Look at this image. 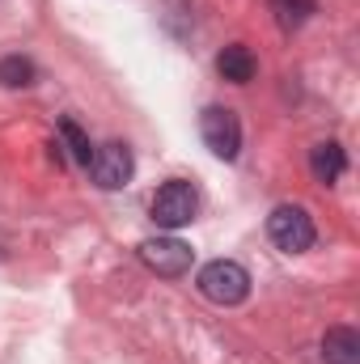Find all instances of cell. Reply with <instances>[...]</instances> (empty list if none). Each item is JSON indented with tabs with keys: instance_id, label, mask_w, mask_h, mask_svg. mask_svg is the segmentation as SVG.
<instances>
[{
	"instance_id": "obj_1",
	"label": "cell",
	"mask_w": 360,
	"mask_h": 364,
	"mask_svg": "<svg viewBox=\"0 0 360 364\" xmlns=\"http://www.w3.org/2000/svg\"><path fill=\"white\" fill-rule=\"evenodd\" d=\"M199 292L216 305H242L250 296V272L233 259H212L199 267Z\"/></svg>"
},
{
	"instance_id": "obj_2",
	"label": "cell",
	"mask_w": 360,
	"mask_h": 364,
	"mask_svg": "<svg viewBox=\"0 0 360 364\" xmlns=\"http://www.w3.org/2000/svg\"><path fill=\"white\" fill-rule=\"evenodd\" d=\"M268 237L284 250V255H301V250L314 246L318 229H314V220H309L305 208H297V203H280V208L268 216Z\"/></svg>"
},
{
	"instance_id": "obj_3",
	"label": "cell",
	"mask_w": 360,
	"mask_h": 364,
	"mask_svg": "<svg viewBox=\"0 0 360 364\" xmlns=\"http://www.w3.org/2000/svg\"><path fill=\"white\" fill-rule=\"evenodd\" d=\"M149 212H153V220H157L162 229H182V225L195 220V212H199V195H195L191 182L174 178V182H166V186H157Z\"/></svg>"
},
{
	"instance_id": "obj_4",
	"label": "cell",
	"mask_w": 360,
	"mask_h": 364,
	"mask_svg": "<svg viewBox=\"0 0 360 364\" xmlns=\"http://www.w3.org/2000/svg\"><path fill=\"white\" fill-rule=\"evenodd\" d=\"M199 136L221 161H233L238 149H242V123H238V114L229 106H208L199 114Z\"/></svg>"
},
{
	"instance_id": "obj_5",
	"label": "cell",
	"mask_w": 360,
	"mask_h": 364,
	"mask_svg": "<svg viewBox=\"0 0 360 364\" xmlns=\"http://www.w3.org/2000/svg\"><path fill=\"white\" fill-rule=\"evenodd\" d=\"M140 259H144L149 272L166 275V279H179V275L191 272L195 250L186 242H179V237H149V242H140Z\"/></svg>"
},
{
	"instance_id": "obj_6",
	"label": "cell",
	"mask_w": 360,
	"mask_h": 364,
	"mask_svg": "<svg viewBox=\"0 0 360 364\" xmlns=\"http://www.w3.org/2000/svg\"><path fill=\"white\" fill-rule=\"evenodd\" d=\"M90 174H93V182H97L102 191H119V186H127V182H132V174H136L132 149H127V144H119V140H110V144L93 149Z\"/></svg>"
},
{
	"instance_id": "obj_7",
	"label": "cell",
	"mask_w": 360,
	"mask_h": 364,
	"mask_svg": "<svg viewBox=\"0 0 360 364\" xmlns=\"http://www.w3.org/2000/svg\"><path fill=\"white\" fill-rule=\"evenodd\" d=\"M322 360L327 364H360V335L352 326H327V335H322Z\"/></svg>"
},
{
	"instance_id": "obj_8",
	"label": "cell",
	"mask_w": 360,
	"mask_h": 364,
	"mask_svg": "<svg viewBox=\"0 0 360 364\" xmlns=\"http://www.w3.org/2000/svg\"><path fill=\"white\" fill-rule=\"evenodd\" d=\"M309 170H314V178L318 182H339L344 178V170H348V157H344V149L335 144V140H322V144H314V153H309Z\"/></svg>"
},
{
	"instance_id": "obj_9",
	"label": "cell",
	"mask_w": 360,
	"mask_h": 364,
	"mask_svg": "<svg viewBox=\"0 0 360 364\" xmlns=\"http://www.w3.org/2000/svg\"><path fill=\"white\" fill-rule=\"evenodd\" d=\"M216 68H221V77L225 81H233V85H246L250 77H255V55H250V47H242V43H233V47H225L221 55H216Z\"/></svg>"
},
{
	"instance_id": "obj_10",
	"label": "cell",
	"mask_w": 360,
	"mask_h": 364,
	"mask_svg": "<svg viewBox=\"0 0 360 364\" xmlns=\"http://www.w3.org/2000/svg\"><path fill=\"white\" fill-rule=\"evenodd\" d=\"M34 60H26V55H4L0 60V85L4 90H26V85H34Z\"/></svg>"
},
{
	"instance_id": "obj_11",
	"label": "cell",
	"mask_w": 360,
	"mask_h": 364,
	"mask_svg": "<svg viewBox=\"0 0 360 364\" xmlns=\"http://www.w3.org/2000/svg\"><path fill=\"white\" fill-rule=\"evenodd\" d=\"M60 136H64V144H68L73 161L90 170V161H93V144H90V136H85V132H81V127H77L73 119H60Z\"/></svg>"
},
{
	"instance_id": "obj_12",
	"label": "cell",
	"mask_w": 360,
	"mask_h": 364,
	"mask_svg": "<svg viewBox=\"0 0 360 364\" xmlns=\"http://www.w3.org/2000/svg\"><path fill=\"white\" fill-rule=\"evenodd\" d=\"M271 9H275V21L284 30H292V26H301L314 13V0H271Z\"/></svg>"
}]
</instances>
